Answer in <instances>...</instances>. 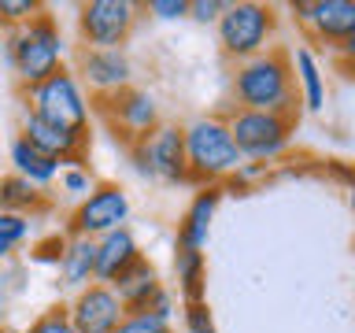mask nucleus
Wrapping results in <instances>:
<instances>
[{"label":"nucleus","instance_id":"obj_30","mask_svg":"<svg viewBox=\"0 0 355 333\" xmlns=\"http://www.w3.org/2000/svg\"><path fill=\"white\" fill-rule=\"evenodd\" d=\"M144 311H148V315H155V318H163V322H171V326H174V315H178V300H174V293H171V289L163 285L159 293L152 296V304L144 307Z\"/></svg>","mask_w":355,"mask_h":333},{"label":"nucleus","instance_id":"obj_29","mask_svg":"<svg viewBox=\"0 0 355 333\" xmlns=\"http://www.w3.org/2000/svg\"><path fill=\"white\" fill-rule=\"evenodd\" d=\"M144 11L163 22H174V19H189V0H148Z\"/></svg>","mask_w":355,"mask_h":333},{"label":"nucleus","instance_id":"obj_11","mask_svg":"<svg viewBox=\"0 0 355 333\" xmlns=\"http://www.w3.org/2000/svg\"><path fill=\"white\" fill-rule=\"evenodd\" d=\"M71 71L78 74L82 89H89L96 100L115 96L133 85V63L126 49H85V44H78Z\"/></svg>","mask_w":355,"mask_h":333},{"label":"nucleus","instance_id":"obj_9","mask_svg":"<svg viewBox=\"0 0 355 333\" xmlns=\"http://www.w3.org/2000/svg\"><path fill=\"white\" fill-rule=\"evenodd\" d=\"M141 19L133 0H85L78 8V37L85 49H122Z\"/></svg>","mask_w":355,"mask_h":333},{"label":"nucleus","instance_id":"obj_15","mask_svg":"<svg viewBox=\"0 0 355 333\" xmlns=\"http://www.w3.org/2000/svg\"><path fill=\"white\" fill-rule=\"evenodd\" d=\"M222 196H226V189L222 185H204L196 189L193 200H189L185 215L178 219V233H174V244L178 248H207L211 241V222H215V211L222 204Z\"/></svg>","mask_w":355,"mask_h":333},{"label":"nucleus","instance_id":"obj_28","mask_svg":"<svg viewBox=\"0 0 355 333\" xmlns=\"http://www.w3.org/2000/svg\"><path fill=\"white\" fill-rule=\"evenodd\" d=\"M182 322H185V333H218L215 318H211V307H207V300H196V304H185V307H182Z\"/></svg>","mask_w":355,"mask_h":333},{"label":"nucleus","instance_id":"obj_14","mask_svg":"<svg viewBox=\"0 0 355 333\" xmlns=\"http://www.w3.org/2000/svg\"><path fill=\"white\" fill-rule=\"evenodd\" d=\"M304 37L318 49L337 52L344 41L355 37V0H315Z\"/></svg>","mask_w":355,"mask_h":333},{"label":"nucleus","instance_id":"obj_32","mask_svg":"<svg viewBox=\"0 0 355 333\" xmlns=\"http://www.w3.org/2000/svg\"><path fill=\"white\" fill-rule=\"evenodd\" d=\"M63 244H67V237H60V233H55V237H49V241H41L37 248H33V259H37V263H55V266H60Z\"/></svg>","mask_w":355,"mask_h":333},{"label":"nucleus","instance_id":"obj_7","mask_svg":"<svg viewBox=\"0 0 355 333\" xmlns=\"http://www.w3.org/2000/svg\"><path fill=\"white\" fill-rule=\"evenodd\" d=\"M133 166L141 178L163 185H182L189 182V160H185V126L178 122H159L148 137L130 148Z\"/></svg>","mask_w":355,"mask_h":333},{"label":"nucleus","instance_id":"obj_40","mask_svg":"<svg viewBox=\"0 0 355 333\" xmlns=\"http://www.w3.org/2000/svg\"><path fill=\"white\" fill-rule=\"evenodd\" d=\"M0 333H8V330H4V326H0Z\"/></svg>","mask_w":355,"mask_h":333},{"label":"nucleus","instance_id":"obj_22","mask_svg":"<svg viewBox=\"0 0 355 333\" xmlns=\"http://www.w3.org/2000/svg\"><path fill=\"white\" fill-rule=\"evenodd\" d=\"M49 207V200L37 185H30L26 178L19 174H4L0 178V211H11V215H26L33 219L37 211Z\"/></svg>","mask_w":355,"mask_h":333},{"label":"nucleus","instance_id":"obj_34","mask_svg":"<svg viewBox=\"0 0 355 333\" xmlns=\"http://www.w3.org/2000/svg\"><path fill=\"white\" fill-rule=\"evenodd\" d=\"M288 11H293V22H296V26L307 30L311 11H315V0H296V4H288Z\"/></svg>","mask_w":355,"mask_h":333},{"label":"nucleus","instance_id":"obj_36","mask_svg":"<svg viewBox=\"0 0 355 333\" xmlns=\"http://www.w3.org/2000/svg\"><path fill=\"white\" fill-rule=\"evenodd\" d=\"M348 207H352V219H355V182L348 185Z\"/></svg>","mask_w":355,"mask_h":333},{"label":"nucleus","instance_id":"obj_25","mask_svg":"<svg viewBox=\"0 0 355 333\" xmlns=\"http://www.w3.org/2000/svg\"><path fill=\"white\" fill-rule=\"evenodd\" d=\"M60 189L67 196H78V200H85L89 193L96 189V178L89 166H63L60 171Z\"/></svg>","mask_w":355,"mask_h":333},{"label":"nucleus","instance_id":"obj_10","mask_svg":"<svg viewBox=\"0 0 355 333\" xmlns=\"http://www.w3.org/2000/svg\"><path fill=\"white\" fill-rule=\"evenodd\" d=\"M130 219V196L115 182H96V189L85 200H78L71 211V237L100 241L111 230H122Z\"/></svg>","mask_w":355,"mask_h":333},{"label":"nucleus","instance_id":"obj_6","mask_svg":"<svg viewBox=\"0 0 355 333\" xmlns=\"http://www.w3.org/2000/svg\"><path fill=\"white\" fill-rule=\"evenodd\" d=\"M230 133H233V144H237L241 160L244 163H274L282 160L293 144V133H296V119L288 115H274V111H241L233 108L230 115Z\"/></svg>","mask_w":355,"mask_h":333},{"label":"nucleus","instance_id":"obj_13","mask_svg":"<svg viewBox=\"0 0 355 333\" xmlns=\"http://www.w3.org/2000/svg\"><path fill=\"white\" fill-rule=\"evenodd\" d=\"M67 311H71V322L78 333H115L119 322L126 318V307L119 304L115 289L100 285V282H93L82 293H74Z\"/></svg>","mask_w":355,"mask_h":333},{"label":"nucleus","instance_id":"obj_35","mask_svg":"<svg viewBox=\"0 0 355 333\" xmlns=\"http://www.w3.org/2000/svg\"><path fill=\"white\" fill-rule=\"evenodd\" d=\"M326 166H329V174L337 178V182H344V185H352V182H355V166H348V163H340V160H329Z\"/></svg>","mask_w":355,"mask_h":333},{"label":"nucleus","instance_id":"obj_16","mask_svg":"<svg viewBox=\"0 0 355 333\" xmlns=\"http://www.w3.org/2000/svg\"><path fill=\"white\" fill-rule=\"evenodd\" d=\"M144 259L141 252V241L133 237L130 226L122 230H111L96 241V282L100 285H115L130 266H137Z\"/></svg>","mask_w":355,"mask_h":333},{"label":"nucleus","instance_id":"obj_21","mask_svg":"<svg viewBox=\"0 0 355 333\" xmlns=\"http://www.w3.org/2000/svg\"><path fill=\"white\" fill-rule=\"evenodd\" d=\"M174 282L185 304H196L207 293V255L200 248H178L174 244Z\"/></svg>","mask_w":355,"mask_h":333},{"label":"nucleus","instance_id":"obj_37","mask_svg":"<svg viewBox=\"0 0 355 333\" xmlns=\"http://www.w3.org/2000/svg\"><path fill=\"white\" fill-rule=\"evenodd\" d=\"M0 311H4V278H0Z\"/></svg>","mask_w":355,"mask_h":333},{"label":"nucleus","instance_id":"obj_12","mask_svg":"<svg viewBox=\"0 0 355 333\" xmlns=\"http://www.w3.org/2000/svg\"><path fill=\"white\" fill-rule=\"evenodd\" d=\"M19 137H26L37 152H44L49 160H55L60 166H89L85 163V148H89V133H78V130H63V126H52L30 111H22V126H19Z\"/></svg>","mask_w":355,"mask_h":333},{"label":"nucleus","instance_id":"obj_4","mask_svg":"<svg viewBox=\"0 0 355 333\" xmlns=\"http://www.w3.org/2000/svg\"><path fill=\"white\" fill-rule=\"evenodd\" d=\"M22 93V104H26L30 115H37L52 126H63V130H78V133H89V115H93V104H89L82 82L71 67L55 71L52 78H44L41 85H26L19 89Z\"/></svg>","mask_w":355,"mask_h":333},{"label":"nucleus","instance_id":"obj_19","mask_svg":"<svg viewBox=\"0 0 355 333\" xmlns=\"http://www.w3.org/2000/svg\"><path fill=\"white\" fill-rule=\"evenodd\" d=\"M111 289H115L119 304L126 307V311H144V307L152 304V296L163 289V282H159L155 263H152V259H141L137 266H130V271L122 274Z\"/></svg>","mask_w":355,"mask_h":333},{"label":"nucleus","instance_id":"obj_24","mask_svg":"<svg viewBox=\"0 0 355 333\" xmlns=\"http://www.w3.org/2000/svg\"><path fill=\"white\" fill-rule=\"evenodd\" d=\"M44 11L41 0H0V26H8L11 30H19V26H26L30 19H37Z\"/></svg>","mask_w":355,"mask_h":333},{"label":"nucleus","instance_id":"obj_3","mask_svg":"<svg viewBox=\"0 0 355 333\" xmlns=\"http://www.w3.org/2000/svg\"><path fill=\"white\" fill-rule=\"evenodd\" d=\"M185 160L189 185H222L244 166L237 144H233L230 122L222 115H200L185 126Z\"/></svg>","mask_w":355,"mask_h":333},{"label":"nucleus","instance_id":"obj_2","mask_svg":"<svg viewBox=\"0 0 355 333\" xmlns=\"http://www.w3.org/2000/svg\"><path fill=\"white\" fill-rule=\"evenodd\" d=\"M8 63L19 78V89L26 85H41L44 78H52L55 71L67 67V44H63V30L49 8L37 19H30L26 26L8 33Z\"/></svg>","mask_w":355,"mask_h":333},{"label":"nucleus","instance_id":"obj_33","mask_svg":"<svg viewBox=\"0 0 355 333\" xmlns=\"http://www.w3.org/2000/svg\"><path fill=\"white\" fill-rule=\"evenodd\" d=\"M333 60H337V67L344 74H355V37L352 41H344L337 52H333Z\"/></svg>","mask_w":355,"mask_h":333},{"label":"nucleus","instance_id":"obj_27","mask_svg":"<svg viewBox=\"0 0 355 333\" xmlns=\"http://www.w3.org/2000/svg\"><path fill=\"white\" fill-rule=\"evenodd\" d=\"M30 333H78V330H74V322H71L67 304H55V307H49L37 322H33Z\"/></svg>","mask_w":355,"mask_h":333},{"label":"nucleus","instance_id":"obj_39","mask_svg":"<svg viewBox=\"0 0 355 333\" xmlns=\"http://www.w3.org/2000/svg\"><path fill=\"white\" fill-rule=\"evenodd\" d=\"M8 333H22V330H8Z\"/></svg>","mask_w":355,"mask_h":333},{"label":"nucleus","instance_id":"obj_38","mask_svg":"<svg viewBox=\"0 0 355 333\" xmlns=\"http://www.w3.org/2000/svg\"><path fill=\"white\" fill-rule=\"evenodd\" d=\"M4 259H8V252H4V248H0V263H4Z\"/></svg>","mask_w":355,"mask_h":333},{"label":"nucleus","instance_id":"obj_31","mask_svg":"<svg viewBox=\"0 0 355 333\" xmlns=\"http://www.w3.org/2000/svg\"><path fill=\"white\" fill-rule=\"evenodd\" d=\"M222 11H226L222 0H189V19L196 22H218Z\"/></svg>","mask_w":355,"mask_h":333},{"label":"nucleus","instance_id":"obj_20","mask_svg":"<svg viewBox=\"0 0 355 333\" xmlns=\"http://www.w3.org/2000/svg\"><path fill=\"white\" fill-rule=\"evenodd\" d=\"M8 160H11V174H19V178H26L30 185H37V189H49L55 178H60L63 166L49 160L44 152H37L26 137H15L11 141V148H8Z\"/></svg>","mask_w":355,"mask_h":333},{"label":"nucleus","instance_id":"obj_5","mask_svg":"<svg viewBox=\"0 0 355 333\" xmlns=\"http://www.w3.org/2000/svg\"><path fill=\"white\" fill-rule=\"evenodd\" d=\"M274 26L277 15L270 4H259V0H233L222 11V19L215 22L218 30V44L230 60H255V56L270 52L274 49Z\"/></svg>","mask_w":355,"mask_h":333},{"label":"nucleus","instance_id":"obj_8","mask_svg":"<svg viewBox=\"0 0 355 333\" xmlns=\"http://www.w3.org/2000/svg\"><path fill=\"white\" fill-rule=\"evenodd\" d=\"M100 119L107 122V130L115 133V137L126 144V148H133L137 141H144L148 133L159 126V100H155L148 89H122V93L115 96H104V100H93Z\"/></svg>","mask_w":355,"mask_h":333},{"label":"nucleus","instance_id":"obj_18","mask_svg":"<svg viewBox=\"0 0 355 333\" xmlns=\"http://www.w3.org/2000/svg\"><path fill=\"white\" fill-rule=\"evenodd\" d=\"M60 278L67 289L82 293L96 282V241L89 237H67L63 255H60Z\"/></svg>","mask_w":355,"mask_h":333},{"label":"nucleus","instance_id":"obj_26","mask_svg":"<svg viewBox=\"0 0 355 333\" xmlns=\"http://www.w3.org/2000/svg\"><path fill=\"white\" fill-rule=\"evenodd\" d=\"M115 333H174V326L148 315V311H126V318L119 322Z\"/></svg>","mask_w":355,"mask_h":333},{"label":"nucleus","instance_id":"obj_17","mask_svg":"<svg viewBox=\"0 0 355 333\" xmlns=\"http://www.w3.org/2000/svg\"><path fill=\"white\" fill-rule=\"evenodd\" d=\"M293 56V78H296V96L304 100L307 111H322L326 108V71H322L318 56L311 44H296Z\"/></svg>","mask_w":355,"mask_h":333},{"label":"nucleus","instance_id":"obj_1","mask_svg":"<svg viewBox=\"0 0 355 333\" xmlns=\"http://www.w3.org/2000/svg\"><path fill=\"white\" fill-rule=\"evenodd\" d=\"M233 104L241 111H274V115L296 119V78H293V56L285 49H270L255 60H244L233 67L230 78Z\"/></svg>","mask_w":355,"mask_h":333},{"label":"nucleus","instance_id":"obj_23","mask_svg":"<svg viewBox=\"0 0 355 333\" xmlns=\"http://www.w3.org/2000/svg\"><path fill=\"white\" fill-rule=\"evenodd\" d=\"M33 233V219L26 215H11V211H0V248L11 252L19 244H26Z\"/></svg>","mask_w":355,"mask_h":333}]
</instances>
